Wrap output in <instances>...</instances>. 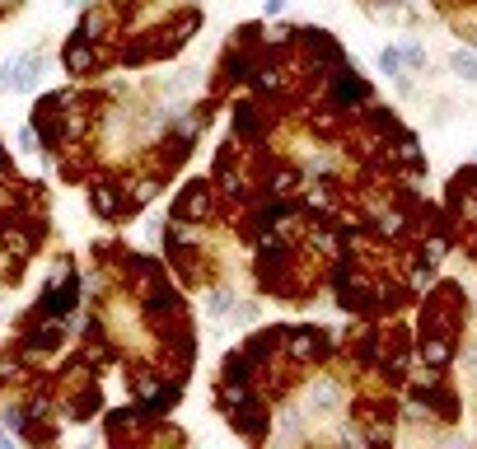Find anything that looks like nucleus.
Instances as JSON below:
<instances>
[{
	"mask_svg": "<svg viewBox=\"0 0 477 449\" xmlns=\"http://www.w3.org/2000/svg\"><path fill=\"white\" fill-rule=\"evenodd\" d=\"M61 61H66V71H71V75H94V71L103 66V56H99V43H89V38H75V33H71V43H66Z\"/></svg>",
	"mask_w": 477,
	"mask_h": 449,
	"instance_id": "obj_1",
	"label": "nucleus"
},
{
	"mask_svg": "<svg viewBox=\"0 0 477 449\" xmlns=\"http://www.w3.org/2000/svg\"><path fill=\"white\" fill-rule=\"evenodd\" d=\"M108 28H112V5H89V14L80 19L75 38H89V43H108Z\"/></svg>",
	"mask_w": 477,
	"mask_h": 449,
	"instance_id": "obj_2",
	"label": "nucleus"
},
{
	"mask_svg": "<svg viewBox=\"0 0 477 449\" xmlns=\"http://www.w3.org/2000/svg\"><path fill=\"white\" fill-rule=\"evenodd\" d=\"M89 202H94V211L108 215V220L127 211V192H117L112 183H94V187H89Z\"/></svg>",
	"mask_w": 477,
	"mask_h": 449,
	"instance_id": "obj_3",
	"label": "nucleus"
},
{
	"mask_svg": "<svg viewBox=\"0 0 477 449\" xmlns=\"http://www.w3.org/2000/svg\"><path fill=\"white\" fill-rule=\"evenodd\" d=\"M197 211H206V192H201V183H192V192L178 202V215H197Z\"/></svg>",
	"mask_w": 477,
	"mask_h": 449,
	"instance_id": "obj_4",
	"label": "nucleus"
},
{
	"mask_svg": "<svg viewBox=\"0 0 477 449\" xmlns=\"http://www.w3.org/2000/svg\"><path fill=\"white\" fill-rule=\"evenodd\" d=\"M450 66H454V71H458L463 80H473V84H477V56H473V52H454V56H450Z\"/></svg>",
	"mask_w": 477,
	"mask_h": 449,
	"instance_id": "obj_5",
	"label": "nucleus"
},
{
	"mask_svg": "<svg viewBox=\"0 0 477 449\" xmlns=\"http://www.w3.org/2000/svg\"><path fill=\"white\" fill-rule=\"evenodd\" d=\"M379 66H384L389 75H398V66H402V56H398V52H379Z\"/></svg>",
	"mask_w": 477,
	"mask_h": 449,
	"instance_id": "obj_6",
	"label": "nucleus"
},
{
	"mask_svg": "<svg viewBox=\"0 0 477 449\" xmlns=\"http://www.w3.org/2000/svg\"><path fill=\"white\" fill-rule=\"evenodd\" d=\"M262 10H267V14H281V10H286V0H267Z\"/></svg>",
	"mask_w": 477,
	"mask_h": 449,
	"instance_id": "obj_7",
	"label": "nucleus"
}]
</instances>
